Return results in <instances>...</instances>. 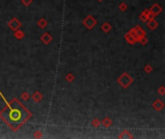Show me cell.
Here are the masks:
<instances>
[{"label":"cell","mask_w":165,"mask_h":139,"mask_svg":"<svg viewBox=\"0 0 165 139\" xmlns=\"http://www.w3.org/2000/svg\"><path fill=\"white\" fill-rule=\"evenodd\" d=\"M30 117L31 113L28 109L17 99H12L10 103H8L7 106L0 112V118L14 130L20 128Z\"/></svg>","instance_id":"6da1fadb"}]
</instances>
